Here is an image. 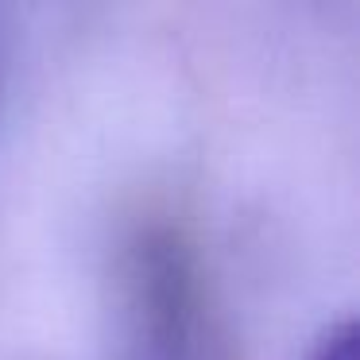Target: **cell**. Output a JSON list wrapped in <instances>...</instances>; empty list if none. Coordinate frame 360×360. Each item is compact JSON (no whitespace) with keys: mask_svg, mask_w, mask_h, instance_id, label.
I'll return each instance as SVG.
<instances>
[{"mask_svg":"<svg viewBox=\"0 0 360 360\" xmlns=\"http://www.w3.org/2000/svg\"><path fill=\"white\" fill-rule=\"evenodd\" d=\"M124 302L148 360L202 356V275L179 229L163 221L136 229L124 252Z\"/></svg>","mask_w":360,"mask_h":360,"instance_id":"cell-1","label":"cell"},{"mask_svg":"<svg viewBox=\"0 0 360 360\" xmlns=\"http://www.w3.org/2000/svg\"><path fill=\"white\" fill-rule=\"evenodd\" d=\"M310 360H356V326L341 321V326H329L318 337Z\"/></svg>","mask_w":360,"mask_h":360,"instance_id":"cell-2","label":"cell"}]
</instances>
